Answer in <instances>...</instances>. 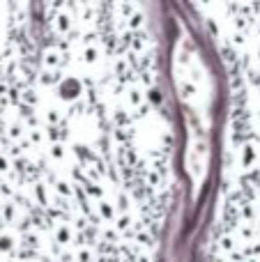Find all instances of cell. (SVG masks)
Masks as SVG:
<instances>
[{"mask_svg":"<svg viewBox=\"0 0 260 262\" xmlns=\"http://www.w3.org/2000/svg\"><path fill=\"white\" fill-rule=\"evenodd\" d=\"M258 64H260V49H258Z\"/></svg>","mask_w":260,"mask_h":262,"instance_id":"cell-19","label":"cell"},{"mask_svg":"<svg viewBox=\"0 0 260 262\" xmlns=\"http://www.w3.org/2000/svg\"><path fill=\"white\" fill-rule=\"evenodd\" d=\"M55 239H58V244H69L72 242V230L67 226H58L55 228Z\"/></svg>","mask_w":260,"mask_h":262,"instance_id":"cell-7","label":"cell"},{"mask_svg":"<svg viewBox=\"0 0 260 262\" xmlns=\"http://www.w3.org/2000/svg\"><path fill=\"white\" fill-rule=\"evenodd\" d=\"M44 64H46V69H58V64H60V51H58V49L46 51Z\"/></svg>","mask_w":260,"mask_h":262,"instance_id":"cell-5","label":"cell"},{"mask_svg":"<svg viewBox=\"0 0 260 262\" xmlns=\"http://www.w3.org/2000/svg\"><path fill=\"white\" fill-rule=\"evenodd\" d=\"M85 62L88 64L97 62V49H95V46H88V49H85Z\"/></svg>","mask_w":260,"mask_h":262,"instance_id":"cell-14","label":"cell"},{"mask_svg":"<svg viewBox=\"0 0 260 262\" xmlns=\"http://www.w3.org/2000/svg\"><path fill=\"white\" fill-rule=\"evenodd\" d=\"M249 78H251V83H253V85H260V69H258V72H256V69H253V72L249 74Z\"/></svg>","mask_w":260,"mask_h":262,"instance_id":"cell-17","label":"cell"},{"mask_svg":"<svg viewBox=\"0 0 260 262\" xmlns=\"http://www.w3.org/2000/svg\"><path fill=\"white\" fill-rule=\"evenodd\" d=\"M51 154H53L55 159H64V147H62V143H55L53 147H51Z\"/></svg>","mask_w":260,"mask_h":262,"instance_id":"cell-15","label":"cell"},{"mask_svg":"<svg viewBox=\"0 0 260 262\" xmlns=\"http://www.w3.org/2000/svg\"><path fill=\"white\" fill-rule=\"evenodd\" d=\"M7 159H5V157H0V172H7Z\"/></svg>","mask_w":260,"mask_h":262,"instance_id":"cell-18","label":"cell"},{"mask_svg":"<svg viewBox=\"0 0 260 262\" xmlns=\"http://www.w3.org/2000/svg\"><path fill=\"white\" fill-rule=\"evenodd\" d=\"M97 207H99V219H104V221H113L115 219V207L109 203V200H99Z\"/></svg>","mask_w":260,"mask_h":262,"instance_id":"cell-4","label":"cell"},{"mask_svg":"<svg viewBox=\"0 0 260 262\" xmlns=\"http://www.w3.org/2000/svg\"><path fill=\"white\" fill-rule=\"evenodd\" d=\"M53 26L58 28L60 32H69V30H72V18H69L67 14H60V16L53 18Z\"/></svg>","mask_w":260,"mask_h":262,"instance_id":"cell-6","label":"cell"},{"mask_svg":"<svg viewBox=\"0 0 260 262\" xmlns=\"http://www.w3.org/2000/svg\"><path fill=\"white\" fill-rule=\"evenodd\" d=\"M219 244L224 246L226 251H230V253H233V251H235V242H233V237H228V235H224V237H221V239H219Z\"/></svg>","mask_w":260,"mask_h":262,"instance_id":"cell-13","label":"cell"},{"mask_svg":"<svg viewBox=\"0 0 260 262\" xmlns=\"http://www.w3.org/2000/svg\"><path fill=\"white\" fill-rule=\"evenodd\" d=\"M53 189L58 191L60 200H69V198H74V193H76V189H72V186H69L64 180H55L53 182Z\"/></svg>","mask_w":260,"mask_h":262,"instance_id":"cell-3","label":"cell"},{"mask_svg":"<svg viewBox=\"0 0 260 262\" xmlns=\"http://www.w3.org/2000/svg\"><path fill=\"white\" fill-rule=\"evenodd\" d=\"M147 97H150V99H152V104H159V101H161L159 88H150V92H147Z\"/></svg>","mask_w":260,"mask_h":262,"instance_id":"cell-16","label":"cell"},{"mask_svg":"<svg viewBox=\"0 0 260 262\" xmlns=\"http://www.w3.org/2000/svg\"><path fill=\"white\" fill-rule=\"evenodd\" d=\"M81 83L74 81V78H67V81L60 83V95L64 97V99H78L81 97Z\"/></svg>","mask_w":260,"mask_h":262,"instance_id":"cell-1","label":"cell"},{"mask_svg":"<svg viewBox=\"0 0 260 262\" xmlns=\"http://www.w3.org/2000/svg\"><path fill=\"white\" fill-rule=\"evenodd\" d=\"M129 101H132V106H136V111L141 108V106H145V101H143V92L136 90V88L129 90Z\"/></svg>","mask_w":260,"mask_h":262,"instance_id":"cell-8","label":"cell"},{"mask_svg":"<svg viewBox=\"0 0 260 262\" xmlns=\"http://www.w3.org/2000/svg\"><path fill=\"white\" fill-rule=\"evenodd\" d=\"M35 195L37 198H39V205H49V198H46V189H44V184H41V182H37L35 184Z\"/></svg>","mask_w":260,"mask_h":262,"instance_id":"cell-11","label":"cell"},{"mask_svg":"<svg viewBox=\"0 0 260 262\" xmlns=\"http://www.w3.org/2000/svg\"><path fill=\"white\" fill-rule=\"evenodd\" d=\"M118 230L124 232V235L132 230V216H129V214H122V216L118 219Z\"/></svg>","mask_w":260,"mask_h":262,"instance_id":"cell-9","label":"cell"},{"mask_svg":"<svg viewBox=\"0 0 260 262\" xmlns=\"http://www.w3.org/2000/svg\"><path fill=\"white\" fill-rule=\"evenodd\" d=\"M256 157H258V154H256V147H253V145L251 143H247V145H244V147H242V168H244V170H253V163H256Z\"/></svg>","mask_w":260,"mask_h":262,"instance_id":"cell-2","label":"cell"},{"mask_svg":"<svg viewBox=\"0 0 260 262\" xmlns=\"http://www.w3.org/2000/svg\"><path fill=\"white\" fill-rule=\"evenodd\" d=\"M76 262H92V251L90 249H78Z\"/></svg>","mask_w":260,"mask_h":262,"instance_id":"cell-12","label":"cell"},{"mask_svg":"<svg viewBox=\"0 0 260 262\" xmlns=\"http://www.w3.org/2000/svg\"><path fill=\"white\" fill-rule=\"evenodd\" d=\"M180 92H182V97H193L196 95V85H193V83H189V81H182L180 83Z\"/></svg>","mask_w":260,"mask_h":262,"instance_id":"cell-10","label":"cell"}]
</instances>
